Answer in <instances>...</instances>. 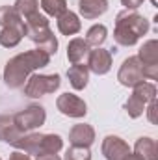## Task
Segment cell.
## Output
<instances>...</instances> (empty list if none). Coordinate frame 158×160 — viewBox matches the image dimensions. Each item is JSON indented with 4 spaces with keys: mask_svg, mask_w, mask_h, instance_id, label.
<instances>
[{
    "mask_svg": "<svg viewBox=\"0 0 158 160\" xmlns=\"http://www.w3.org/2000/svg\"><path fill=\"white\" fill-rule=\"evenodd\" d=\"M36 160H62L58 155H41V157H36Z\"/></svg>",
    "mask_w": 158,
    "mask_h": 160,
    "instance_id": "obj_30",
    "label": "cell"
},
{
    "mask_svg": "<svg viewBox=\"0 0 158 160\" xmlns=\"http://www.w3.org/2000/svg\"><path fill=\"white\" fill-rule=\"evenodd\" d=\"M13 119H15V125L26 134V132H34L41 125H45L47 112L41 104H30V106L22 108L21 112H17L13 116Z\"/></svg>",
    "mask_w": 158,
    "mask_h": 160,
    "instance_id": "obj_5",
    "label": "cell"
},
{
    "mask_svg": "<svg viewBox=\"0 0 158 160\" xmlns=\"http://www.w3.org/2000/svg\"><path fill=\"white\" fill-rule=\"evenodd\" d=\"M78 11L87 21L99 19L108 11V0H78Z\"/></svg>",
    "mask_w": 158,
    "mask_h": 160,
    "instance_id": "obj_13",
    "label": "cell"
},
{
    "mask_svg": "<svg viewBox=\"0 0 158 160\" xmlns=\"http://www.w3.org/2000/svg\"><path fill=\"white\" fill-rule=\"evenodd\" d=\"M63 160H91V153L87 147H69L65 151Z\"/></svg>",
    "mask_w": 158,
    "mask_h": 160,
    "instance_id": "obj_26",
    "label": "cell"
},
{
    "mask_svg": "<svg viewBox=\"0 0 158 160\" xmlns=\"http://www.w3.org/2000/svg\"><path fill=\"white\" fill-rule=\"evenodd\" d=\"M80 28H82V22H80V17L73 11H65L58 17V30L63 34V36H75L78 34Z\"/></svg>",
    "mask_w": 158,
    "mask_h": 160,
    "instance_id": "obj_16",
    "label": "cell"
},
{
    "mask_svg": "<svg viewBox=\"0 0 158 160\" xmlns=\"http://www.w3.org/2000/svg\"><path fill=\"white\" fill-rule=\"evenodd\" d=\"M147 118L151 123H156V101H151L147 106Z\"/></svg>",
    "mask_w": 158,
    "mask_h": 160,
    "instance_id": "obj_28",
    "label": "cell"
},
{
    "mask_svg": "<svg viewBox=\"0 0 158 160\" xmlns=\"http://www.w3.org/2000/svg\"><path fill=\"white\" fill-rule=\"evenodd\" d=\"M13 8L17 9V13L22 19H26V17H30V15L39 11V0H15Z\"/></svg>",
    "mask_w": 158,
    "mask_h": 160,
    "instance_id": "obj_25",
    "label": "cell"
},
{
    "mask_svg": "<svg viewBox=\"0 0 158 160\" xmlns=\"http://www.w3.org/2000/svg\"><path fill=\"white\" fill-rule=\"evenodd\" d=\"M0 26L2 28H19L26 34L24 19L17 13L13 6H0Z\"/></svg>",
    "mask_w": 158,
    "mask_h": 160,
    "instance_id": "obj_14",
    "label": "cell"
},
{
    "mask_svg": "<svg viewBox=\"0 0 158 160\" xmlns=\"http://www.w3.org/2000/svg\"><path fill=\"white\" fill-rule=\"evenodd\" d=\"M69 142L73 147H91L95 142V128L87 123H78L69 130Z\"/></svg>",
    "mask_w": 158,
    "mask_h": 160,
    "instance_id": "obj_10",
    "label": "cell"
},
{
    "mask_svg": "<svg viewBox=\"0 0 158 160\" xmlns=\"http://www.w3.org/2000/svg\"><path fill=\"white\" fill-rule=\"evenodd\" d=\"M7 160H32V157L26 155V153H22V151H15V153L9 155V158Z\"/></svg>",
    "mask_w": 158,
    "mask_h": 160,
    "instance_id": "obj_29",
    "label": "cell"
},
{
    "mask_svg": "<svg viewBox=\"0 0 158 160\" xmlns=\"http://www.w3.org/2000/svg\"><path fill=\"white\" fill-rule=\"evenodd\" d=\"M56 108L60 110V114L67 116V118H75V119H80V118H86L87 114V104L84 99H80L78 95L75 93H63L56 99Z\"/></svg>",
    "mask_w": 158,
    "mask_h": 160,
    "instance_id": "obj_6",
    "label": "cell"
},
{
    "mask_svg": "<svg viewBox=\"0 0 158 160\" xmlns=\"http://www.w3.org/2000/svg\"><path fill=\"white\" fill-rule=\"evenodd\" d=\"M22 134L24 132L15 125L13 116H6V114L0 116V142L9 143V145H15L21 140Z\"/></svg>",
    "mask_w": 158,
    "mask_h": 160,
    "instance_id": "obj_11",
    "label": "cell"
},
{
    "mask_svg": "<svg viewBox=\"0 0 158 160\" xmlns=\"http://www.w3.org/2000/svg\"><path fill=\"white\" fill-rule=\"evenodd\" d=\"M141 65H158V41L149 39L143 43V47L138 50V56Z\"/></svg>",
    "mask_w": 158,
    "mask_h": 160,
    "instance_id": "obj_18",
    "label": "cell"
},
{
    "mask_svg": "<svg viewBox=\"0 0 158 160\" xmlns=\"http://www.w3.org/2000/svg\"><path fill=\"white\" fill-rule=\"evenodd\" d=\"M112 52L102 48V47H97L93 50H89V56H87V69L89 73H95V75H106L110 69H112Z\"/></svg>",
    "mask_w": 158,
    "mask_h": 160,
    "instance_id": "obj_8",
    "label": "cell"
},
{
    "mask_svg": "<svg viewBox=\"0 0 158 160\" xmlns=\"http://www.w3.org/2000/svg\"><path fill=\"white\" fill-rule=\"evenodd\" d=\"M0 160H2V158H0Z\"/></svg>",
    "mask_w": 158,
    "mask_h": 160,
    "instance_id": "obj_33",
    "label": "cell"
},
{
    "mask_svg": "<svg viewBox=\"0 0 158 160\" xmlns=\"http://www.w3.org/2000/svg\"><path fill=\"white\" fill-rule=\"evenodd\" d=\"M24 24H26V38L32 43H36L37 48L45 50L48 56L58 52V39L52 34V30L48 26V19L45 15H41L37 11V13L26 17Z\"/></svg>",
    "mask_w": 158,
    "mask_h": 160,
    "instance_id": "obj_3",
    "label": "cell"
},
{
    "mask_svg": "<svg viewBox=\"0 0 158 160\" xmlns=\"http://www.w3.org/2000/svg\"><path fill=\"white\" fill-rule=\"evenodd\" d=\"M149 21L132 9H123L116 17V28H114V41L119 47H134L140 38H143L149 32Z\"/></svg>",
    "mask_w": 158,
    "mask_h": 160,
    "instance_id": "obj_2",
    "label": "cell"
},
{
    "mask_svg": "<svg viewBox=\"0 0 158 160\" xmlns=\"http://www.w3.org/2000/svg\"><path fill=\"white\" fill-rule=\"evenodd\" d=\"M89 50H91V47L86 43V39H82V38L71 39L69 45H67V60H69V63L71 65H77V63L87 62Z\"/></svg>",
    "mask_w": 158,
    "mask_h": 160,
    "instance_id": "obj_12",
    "label": "cell"
},
{
    "mask_svg": "<svg viewBox=\"0 0 158 160\" xmlns=\"http://www.w3.org/2000/svg\"><path fill=\"white\" fill-rule=\"evenodd\" d=\"M134 155H138L141 160H158V147L156 142L149 136H141L134 143Z\"/></svg>",
    "mask_w": 158,
    "mask_h": 160,
    "instance_id": "obj_15",
    "label": "cell"
},
{
    "mask_svg": "<svg viewBox=\"0 0 158 160\" xmlns=\"http://www.w3.org/2000/svg\"><path fill=\"white\" fill-rule=\"evenodd\" d=\"M24 36L26 34L19 28H2L0 30V45L6 47V48H13L22 41Z\"/></svg>",
    "mask_w": 158,
    "mask_h": 160,
    "instance_id": "obj_21",
    "label": "cell"
},
{
    "mask_svg": "<svg viewBox=\"0 0 158 160\" xmlns=\"http://www.w3.org/2000/svg\"><path fill=\"white\" fill-rule=\"evenodd\" d=\"M132 89H134L132 95H136L138 99H141L145 104H149L151 101H156V86L153 82H145L143 80V82L136 84Z\"/></svg>",
    "mask_w": 158,
    "mask_h": 160,
    "instance_id": "obj_20",
    "label": "cell"
},
{
    "mask_svg": "<svg viewBox=\"0 0 158 160\" xmlns=\"http://www.w3.org/2000/svg\"><path fill=\"white\" fill-rule=\"evenodd\" d=\"M123 160H141V158H140L138 155H134V153H130V155H126V157H125Z\"/></svg>",
    "mask_w": 158,
    "mask_h": 160,
    "instance_id": "obj_31",
    "label": "cell"
},
{
    "mask_svg": "<svg viewBox=\"0 0 158 160\" xmlns=\"http://www.w3.org/2000/svg\"><path fill=\"white\" fill-rule=\"evenodd\" d=\"M143 2L145 0H121V4L125 6V9H132V11H136Z\"/></svg>",
    "mask_w": 158,
    "mask_h": 160,
    "instance_id": "obj_27",
    "label": "cell"
},
{
    "mask_svg": "<svg viewBox=\"0 0 158 160\" xmlns=\"http://www.w3.org/2000/svg\"><path fill=\"white\" fill-rule=\"evenodd\" d=\"M48 63H50V56L41 48H32V50L21 52L7 60V63L4 67V82L7 88L19 89L26 84L30 75H34V71L47 67Z\"/></svg>",
    "mask_w": 158,
    "mask_h": 160,
    "instance_id": "obj_1",
    "label": "cell"
},
{
    "mask_svg": "<svg viewBox=\"0 0 158 160\" xmlns=\"http://www.w3.org/2000/svg\"><path fill=\"white\" fill-rule=\"evenodd\" d=\"M62 149H63V140H62L60 134H43L37 157H41V155H58Z\"/></svg>",
    "mask_w": 158,
    "mask_h": 160,
    "instance_id": "obj_19",
    "label": "cell"
},
{
    "mask_svg": "<svg viewBox=\"0 0 158 160\" xmlns=\"http://www.w3.org/2000/svg\"><path fill=\"white\" fill-rule=\"evenodd\" d=\"M41 9L48 17H60L67 11V0H41Z\"/></svg>",
    "mask_w": 158,
    "mask_h": 160,
    "instance_id": "obj_23",
    "label": "cell"
},
{
    "mask_svg": "<svg viewBox=\"0 0 158 160\" xmlns=\"http://www.w3.org/2000/svg\"><path fill=\"white\" fill-rule=\"evenodd\" d=\"M101 151H102V155H104L106 160H123L126 155H130L128 143H126L123 138L114 136V134H110V136H106V138L102 140Z\"/></svg>",
    "mask_w": 158,
    "mask_h": 160,
    "instance_id": "obj_9",
    "label": "cell"
},
{
    "mask_svg": "<svg viewBox=\"0 0 158 160\" xmlns=\"http://www.w3.org/2000/svg\"><path fill=\"white\" fill-rule=\"evenodd\" d=\"M67 78H69L71 86H73L77 91L84 89V88L87 86V82H89V69H87V65H84V63L71 65V67L67 69Z\"/></svg>",
    "mask_w": 158,
    "mask_h": 160,
    "instance_id": "obj_17",
    "label": "cell"
},
{
    "mask_svg": "<svg viewBox=\"0 0 158 160\" xmlns=\"http://www.w3.org/2000/svg\"><path fill=\"white\" fill-rule=\"evenodd\" d=\"M145 106H147V104H145L141 99H138L136 95H130V97H128V101L125 102V112L128 114V118L136 119V118L143 116V112H145Z\"/></svg>",
    "mask_w": 158,
    "mask_h": 160,
    "instance_id": "obj_24",
    "label": "cell"
},
{
    "mask_svg": "<svg viewBox=\"0 0 158 160\" xmlns=\"http://www.w3.org/2000/svg\"><path fill=\"white\" fill-rule=\"evenodd\" d=\"M117 80L121 86L125 88H134L136 84L143 82V71H141V63L136 56H128L121 67H119V73H117Z\"/></svg>",
    "mask_w": 158,
    "mask_h": 160,
    "instance_id": "obj_7",
    "label": "cell"
},
{
    "mask_svg": "<svg viewBox=\"0 0 158 160\" xmlns=\"http://www.w3.org/2000/svg\"><path fill=\"white\" fill-rule=\"evenodd\" d=\"M62 86V77L58 73L54 75H30L26 84L22 86V91L30 99H39L43 95L58 91Z\"/></svg>",
    "mask_w": 158,
    "mask_h": 160,
    "instance_id": "obj_4",
    "label": "cell"
},
{
    "mask_svg": "<svg viewBox=\"0 0 158 160\" xmlns=\"http://www.w3.org/2000/svg\"><path fill=\"white\" fill-rule=\"evenodd\" d=\"M108 38V28L104 26V24H93L89 30H87V34H86V43L89 45V47H101L104 41Z\"/></svg>",
    "mask_w": 158,
    "mask_h": 160,
    "instance_id": "obj_22",
    "label": "cell"
},
{
    "mask_svg": "<svg viewBox=\"0 0 158 160\" xmlns=\"http://www.w3.org/2000/svg\"><path fill=\"white\" fill-rule=\"evenodd\" d=\"M151 2H153V6H156L158 4V0H151Z\"/></svg>",
    "mask_w": 158,
    "mask_h": 160,
    "instance_id": "obj_32",
    "label": "cell"
}]
</instances>
